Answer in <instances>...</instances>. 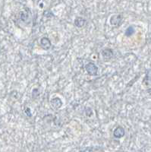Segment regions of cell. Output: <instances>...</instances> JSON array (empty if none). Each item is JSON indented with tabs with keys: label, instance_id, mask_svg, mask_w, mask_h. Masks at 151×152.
<instances>
[{
	"label": "cell",
	"instance_id": "6da1fadb",
	"mask_svg": "<svg viewBox=\"0 0 151 152\" xmlns=\"http://www.w3.org/2000/svg\"><path fill=\"white\" fill-rule=\"evenodd\" d=\"M85 70L89 75L94 76L98 74V67L93 62H89L85 65Z\"/></svg>",
	"mask_w": 151,
	"mask_h": 152
},
{
	"label": "cell",
	"instance_id": "7a4b0ae2",
	"mask_svg": "<svg viewBox=\"0 0 151 152\" xmlns=\"http://www.w3.org/2000/svg\"><path fill=\"white\" fill-rule=\"evenodd\" d=\"M122 21V16L121 15H114L110 18L109 22L112 26H119Z\"/></svg>",
	"mask_w": 151,
	"mask_h": 152
},
{
	"label": "cell",
	"instance_id": "3957f363",
	"mask_svg": "<svg viewBox=\"0 0 151 152\" xmlns=\"http://www.w3.org/2000/svg\"><path fill=\"white\" fill-rule=\"evenodd\" d=\"M40 45L43 50H48L51 48L52 43L51 41L50 40L48 37H42L40 40Z\"/></svg>",
	"mask_w": 151,
	"mask_h": 152
},
{
	"label": "cell",
	"instance_id": "277c9868",
	"mask_svg": "<svg viewBox=\"0 0 151 152\" xmlns=\"http://www.w3.org/2000/svg\"><path fill=\"white\" fill-rule=\"evenodd\" d=\"M125 130L122 126H117L116 128L113 131V136L115 138H121L125 136Z\"/></svg>",
	"mask_w": 151,
	"mask_h": 152
},
{
	"label": "cell",
	"instance_id": "5b68a950",
	"mask_svg": "<svg viewBox=\"0 0 151 152\" xmlns=\"http://www.w3.org/2000/svg\"><path fill=\"white\" fill-rule=\"evenodd\" d=\"M50 104H51V106L53 107L54 109L58 110L60 109L61 107H62L63 103H62V100L59 97H55L54 98L51 99V100H50Z\"/></svg>",
	"mask_w": 151,
	"mask_h": 152
},
{
	"label": "cell",
	"instance_id": "8992f818",
	"mask_svg": "<svg viewBox=\"0 0 151 152\" xmlns=\"http://www.w3.org/2000/svg\"><path fill=\"white\" fill-rule=\"evenodd\" d=\"M101 55L105 60H109L113 57V50L110 48L103 49L101 52Z\"/></svg>",
	"mask_w": 151,
	"mask_h": 152
},
{
	"label": "cell",
	"instance_id": "52a82bcc",
	"mask_svg": "<svg viewBox=\"0 0 151 152\" xmlns=\"http://www.w3.org/2000/svg\"><path fill=\"white\" fill-rule=\"evenodd\" d=\"M86 24V20L82 17H77L74 20V25L77 28H82Z\"/></svg>",
	"mask_w": 151,
	"mask_h": 152
},
{
	"label": "cell",
	"instance_id": "ba28073f",
	"mask_svg": "<svg viewBox=\"0 0 151 152\" xmlns=\"http://www.w3.org/2000/svg\"><path fill=\"white\" fill-rule=\"evenodd\" d=\"M135 32V30H134V27L133 26H129L127 29L125 30V35L126 37H131L132 36L133 34Z\"/></svg>",
	"mask_w": 151,
	"mask_h": 152
},
{
	"label": "cell",
	"instance_id": "9c48e42d",
	"mask_svg": "<svg viewBox=\"0 0 151 152\" xmlns=\"http://www.w3.org/2000/svg\"><path fill=\"white\" fill-rule=\"evenodd\" d=\"M40 95V92H39V90L37 88H34V90L32 91V97L33 99H36V97H39Z\"/></svg>",
	"mask_w": 151,
	"mask_h": 152
},
{
	"label": "cell",
	"instance_id": "30bf717a",
	"mask_svg": "<svg viewBox=\"0 0 151 152\" xmlns=\"http://www.w3.org/2000/svg\"><path fill=\"white\" fill-rule=\"evenodd\" d=\"M93 112L90 107H87L86 109H85V114H86V116H88V117H90L93 115Z\"/></svg>",
	"mask_w": 151,
	"mask_h": 152
},
{
	"label": "cell",
	"instance_id": "8fae6325",
	"mask_svg": "<svg viewBox=\"0 0 151 152\" xmlns=\"http://www.w3.org/2000/svg\"><path fill=\"white\" fill-rule=\"evenodd\" d=\"M25 113L26 115L29 117H31L32 116V113H31V110L30 107H26L25 108Z\"/></svg>",
	"mask_w": 151,
	"mask_h": 152
}]
</instances>
